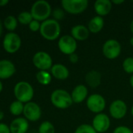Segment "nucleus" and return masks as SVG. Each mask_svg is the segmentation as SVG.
<instances>
[{"instance_id":"28","label":"nucleus","mask_w":133,"mask_h":133,"mask_svg":"<svg viewBox=\"0 0 133 133\" xmlns=\"http://www.w3.org/2000/svg\"><path fill=\"white\" fill-rule=\"evenodd\" d=\"M74 133H97L93 129L92 125L89 124H82L80 125L74 131Z\"/></svg>"},{"instance_id":"42","label":"nucleus","mask_w":133,"mask_h":133,"mask_svg":"<svg viewBox=\"0 0 133 133\" xmlns=\"http://www.w3.org/2000/svg\"><path fill=\"white\" fill-rule=\"evenodd\" d=\"M131 115H132V116L133 117V105L132 106V108H131Z\"/></svg>"},{"instance_id":"4","label":"nucleus","mask_w":133,"mask_h":133,"mask_svg":"<svg viewBox=\"0 0 133 133\" xmlns=\"http://www.w3.org/2000/svg\"><path fill=\"white\" fill-rule=\"evenodd\" d=\"M13 93L16 100L23 104L31 102L34 94L33 87L26 81L18 82L14 87Z\"/></svg>"},{"instance_id":"21","label":"nucleus","mask_w":133,"mask_h":133,"mask_svg":"<svg viewBox=\"0 0 133 133\" xmlns=\"http://www.w3.org/2000/svg\"><path fill=\"white\" fill-rule=\"evenodd\" d=\"M104 19L103 17L99 16H95L92 18L90 19V20L88 23L87 27L90 32V34H98L100 33L103 26H104Z\"/></svg>"},{"instance_id":"22","label":"nucleus","mask_w":133,"mask_h":133,"mask_svg":"<svg viewBox=\"0 0 133 133\" xmlns=\"http://www.w3.org/2000/svg\"><path fill=\"white\" fill-rule=\"evenodd\" d=\"M53 76L48 71H38L36 74V79L42 86H48L52 82Z\"/></svg>"},{"instance_id":"2","label":"nucleus","mask_w":133,"mask_h":133,"mask_svg":"<svg viewBox=\"0 0 133 133\" xmlns=\"http://www.w3.org/2000/svg\"><path fill=\"white\" fill-rule=\"evenodd\" d=\"M50 101L56 108L60 110L67 109L74 104L71 94L63 89L53 90L50 95Z\"/></svg>"},{"instance_id":"8","label":"nucleus","mask_w":133,"mask_h":133,"mask_svg":"<svg viewBox=\"0 0 133 133\" xmlns=\"http://www.w3.org/2000/svg\"><path fill=\"white\" fill-rule=\"evenodd\" d=\"M57 46L60 51L66 55H70L75 53L78 48V41L69 34L60 36L58 39Z\"/></svg>"},{"instance_id":"40","label":"nucleus","mask_w":133,"mask_h":133,"mask_svg":"<svg viewBox=\"0 0 133 133\" xmlns=\"http://www.w3.org/2000/svg\"><path fill=\"white\" fill-rule=\"evenodd\" d=\"M129 43H130V44H131V46H132L133 47V36L130 38V40H129Z\"/></svg>"},{"instance_id":"23","label":"nucleus","mask_w":133,"mask_h":133,"mask_svg":"<svg viewBox=\"0 0 133 133\" xmlns=\"http://www.w3.org/2000/svg\"><path fill=\"white\" fill-rule=\"evenodd\" d=\"M24 104L22 102L16 100L10 104L9 111L12 115L15 116H18L24 112Z\"/></svg>"},{"instance_id":"7","label":"nucleus","mask_w":133,"mask_h":133,"mask_svg":"<svg viewBox=\"0 0 133 133\" xmlns=\"http://www.w3.org/2000/svg\"><path fill=\"white\" fill-rule=\"evenodd\" d=\"M85 104L89 111L95 115L103 113L107 105L105 98L99 94H92L89 95Z\"/></svg>"},{"instance_id":"30","label":"nucleus","mask_w":133,"mask_h":133,"mask_svg":"<svg viewBox=\"0 0 133 133\" xmlns=\"http://www.w3.org/2000/svg\"><path fill=\"white\" fill-rule=\"evenodd\" d=\"M113 133H133L132 129L125 125H119L114 129Z\"/></svg>"},{"instance_id":"10","label":"nucleus","mask_w":133,"mask_h":133,"mask_svg":"<svg viewBox=\"0 0 133 133\" xmlns=\"http://www.w3.org/2000/svg\"><path fill=\"white\" fill-rule=\"evenodd\" d=\"M20 46L21 38L17 34L9 32L5 35L3 39V48L6 52L9 54L16 53L20 49Z\"/></svg>"},{"instance_id":"18","label":"nucleus","mask_w":133,"mask_h":133,"mask_svg":"<svg viewBox=\"0 0 133 133\" xmlns=\"http://www.w3.org/2000/svg\"><path fill=\"white\" fill-rule=\"evenodd\" d=\"M50 71V73L53 78L61 81L66 80L70 76V72L67 67L60 63L53 64Z\"/></svg>"},{"instance_id":"15","label":"nucleus","mask_w":133,"mask_h":133,"mask_svg":"<svg viewBox=\"0 0 133 133\" xmlns=\"http://www.w3.org/2000/svg\"><path fill=\"white\" fill-rule=\"evenodd\" d=\"M93 7L96 16L103 17L111 12L113 3L110 0H97L94 2Z\"/></svg>"},{"instance_id":"16","label":"nucleus","mask_w":133,"mask_h":133,"mask_svg":"<svg viewBox=\"0 0 133 133\" xmlns=\"http://www.w3.org/2000/svg\"><path fill=\"white\" fill-rule=\"evenodd\" d=\"M16 72L14 64L7 59L0 61V79H6L10 78Z\"/></svg>"},{"instance_id":"38","label":"nucleus","mask_w":133,"mask_h":133,"mask_svg":"<svg viewBox=\"0 0 133 133\" xmlns=\"http://www.w3.org/2000/svg\"><path fill=\"white\" fill-rule=\"evenodd\" d=\"M2 29H3L2 23V21H1V19H0V37H1V36H2Z\"/></svg>"},{"instance_id":"24","label":"nucleus","mask_w":133,"mask_h":133,"mask_svg":"<svg viewBox=\"0 0 133 133\" xmlns=\"http://www.w3.org/2000/svg\"><path fill=\"white\" fill-rule=\"evenodd\" d=\"M18 20L13 16H8L4 19V26L9 31H13L17 27Z\"/></svg>"},{"instance_id":"35","label":"nucleus","mask_w":133,"mask_h":133,"mask_svg":"<svg viewBox=\"0 0 133 133\" xmlns=\"http://www.w3.org/2000/svg\"><path fill=\"white\" fill-rule=\"evenodd\" d=\"M9 3L8 0H0V6H5Z\"/></svg>"},{"instance_id":"32","label":"nucleus","mask_w":133,"mask_h":133,"mask_svg":"<svg viewBox=\"0 0 133 133\" xmlns=\"http://www.w3.org/2000/svg\"><path fill=\"white\" fill-rule=\"evenodd\" d=\"M68 59L71 64H77L79 61V57L76 53H74L68 56Z\"/></svg>"},{"instance_id":"17","label":"nucleus","mask_w":133,"mask_h":133,"mask_svg":"<svg viewBox=\"0 0 133 133\" xmlns=\"http://www.w3.org/2000/svg\"><path fill=\"white\" fill-rule=\"evenodd\" d=\"M71 35L77 41H84L89 37L90 32L87 26L78 24L74 26L71 30Z\"/></svg>"},{"instance_id":"19","label":"nucleus","mask_w":133,"mask_h":133,"mask_svg":"<svg viewBox=\"0 0 133 133\" xmlns=\"http://www.w3.org/2000/svg\"><path fill=\"white\" fill-rule=\"evenodd\" d=\"M87 87L92 89H96L101 85L102 83V75L97 70H90L88 72L85 77Z\"/></svg>"},{"instance_id":"3","label":"nucleus","mask_w":133,"mask_h":133,"mask_svg":"<svg viewBox=\"0 0 133 133\" xmlns=\"http://www.w3.org/2000/svg\"><path fill=\"white\" fill-rule=\"evenodd\" d=\"M30 12L34 19L42 23L43 21L49 19L53 10L51 5L47 1L38 0L34 2Z\"/></svg>"},{"instance_id":"34","label":"nucleus","mask_w":133,"mask_h":133,"mask_svg":"<svg viewBox=\"0 0 133 133\" xmlns=\"http://www.w3.org/2000/svg\"><path fill=\"white\" fill-rule=\"evenodd\" d=\"M112 2V3H113V5H122V4H123L124 2H125V1L124 0H114V1H111Z\"/></svg>"},{"instance_id":"29","label":"nucleus","mask_w":133,"mask_h":133,"mask_svg":"<svg viewBox=\"0 0 133 133\" xmlns=\"http://www.w3.org/2000/svg\"><path fill=\"white\" fill-rule=\"evenodd\" d=\"M52 16H53V19L56 20V21H60L62 20L64 16H65V11L62 9V8H56L54 10H53L52 12Z\"/></svg>"},{"instance_id":"5","label":"nucleus","mask_w":133,"mask_h":133,"mask_svg":"<svg viewBox=\"0 0 133 133\" xmlns=\"http://www.w3.org/2000/svg\"><path fill=\"white\" fill-rule=\"evenodd\" d=\"M61 7L71 15H79L83 13L89 6L88 0H62Z\"/></svg>"},{"instance_id":"1","label":"nucleus","mask_w":133,"mask_h":133,"mask_svg":"<svg viewBox=\"0 0 133 133\" xmlns=\"http://www.w3.org/2000/svg\"><path fill=\"white\" fill-rule=\"evenodd\" d=\"M39 32L44 39L53 41L60 37L61 26L58 21L53 19H48L41 23Z\"/></svg>"},{"instance_id":"33","label":"nucleus","mask_w":133,"mask_h":133,"mask_svg":"<svg viewBox=\"0 0 133 133\" xmlns=\"http://www.w3.org/2000/svg\"><path fill=\"white\" fill-rule=\"evenodd\" d=\"M0 133H11L10 128L5 123H0Z\"/></svg>"},{"instance_id":"20","label":"nucleus","mask_w":133,"mask_h":133,"mask_svg":"<svg viewBox=\"0 0 133 133\" xmlns=\"http://www.w3.org/2000/svg\"><path fill=\"white\" fill-rule=\"evenodd\" d=\"M11 133H26L29 129V122L25 118H15L10 124Z\"/></svg>"},{"instance_id":"9","label":"nucleus","mask_w":133,"mask_h":133,"mask_svg":"<svg viewBox=\"0 0 133 133\" xmlns=\"http://www.w3.org/2000/svg\"><path fill=\"white\" fill-rule=\"evenodd\" d=\"M32 62L39 71H48L49 69H51L53 65L51 55L42 51H38L34 55Z\"/></svg>"},{"instance_id":"25","label":"nucleus","mask_w":133,"mask_h":133,"mask_svg":"<svg viewBox=\"0 0 133 133\" xmlns=\"http://www.w3.org/2000/svg\"><path fill=\"white\" fill-rule=\"evenodd\" d=\"M33 19H33V16H32L31 12H27V11L21 12L17 16L18 22L23 25H29L30 23Z\"/></svg>"},{"instance_id":"6","label":"nucleus","mask_w":133,"mask_h":133,"mask_svg":"<svg viewBox=\"0 0 133 133\" xmlns=\"http://www.w3.org/2000/svg\"><path fill=\"white\" fill-rule=\"evenodd\" d=\"M102 52L106 58L114 60L118 58L122 53V44L118 40L108 39L103 44Z\"/></svg>"},{"instance_id":"39","label":"nucleus","mask_w":133,"mask_h":133,"mask_svg":"<svg viewBox=\"0 0 133 133\" xmlns=\"http://www.w3.org/2000/svg\"><path fill=\"white\" fill-rule=\"evenodd\" d=\"M3 118H4V113L2 111H0V121H2Z\"/></svg>"},{"instance_id":"41","label":"nucleus","mask_w":133,"mask_h":133,"mask_svg":"<svg viewBox=\"0 0 133 133\" xmlns=\"http://www.w3.org/2000/svg\"><path fill=\"white\" fill-rule=\"evenodd\" d=\"M2 88H3V85H2V83L0 81V93L2 91Z\"/></svg>"},{"instance_id":"31","label":"nucleus","mask_w":133,"mask_h":133,"mask_svg":"<svg viewBox=\"0 0 133 133\" xmlns=\"http://www.w3.org/2000/svg\"><path fill=\"white\" fill-rule=\"evenodd\" d=\"M28 26H29V29L32 32L39 31L40 30V28H41V23H40V22L38 21V20H35V19H33L30 23V24Z\"/></svg>"},{"instance_id":"14","label":"nucleus","mask_w":133,"mask_h":133,"mask_svg":"<svg viewBox=\"0 0 133 133\" xmlns=\"http://www.w3.org/2000/svg\"><path fill=\"white\" fill-rule=\"evenodd\" d=\"M71 96L74 104H81L86 101L89 95L88 87L84 84H78L74 87L71 93Z\"/></svg>"},{"instance_id":"13","label":"nucleus","mask_w":133,"mask_h":133,"mask_svg":"<svg viewBox=\"0 0 133 133\" xmlns=\"http://www.w3.org/2000/svg\"><path fill=\"white\" fill-rule=\"evenodd\" d=\"M23 114L27 121L37 122L42 117V109L37 103L31 101L24 104Z\"/></svg>"},{"instance_id":"11","label":"nucleus","mask_w":133,"mask_h":133,"mask_svg":"<svg viewBox=\"0 0 133 133\" xmlns=\"http://www.w3.org/2000/svg\"><path fill=\"white\" fill-rule=\"evenodd\" d=\"M128 112L127 104L121 99H116L111 102L109 106L110 115L116 120L124 118Z\"/></svg>"},{"instance_id":"12","label":"nucleus","mask_w":133,"mask_h":133,"mask_svg":"<svg viewBox=\"0 0 133 133\" xmlns=\"http://www.w3.org/2000/svg\"><path fill=\"white\" fill-rule=\"evenodd\" d=\"M111 118L105 113L95 115L92 121V126L97 133H105L111 127Z\"/></svg>"},{"instance_id":"27","label":"nucleus","mask_w":133,"mask_h":133,"mask_svg":"<svg viewBox=\"0 0 133 133\" xmlns=\"http://www.w3.org/2000/svg\"><path fill=\"white\" fill-rule=\"evenodd\" d=\"M122 69L125 72L132 75L133 74V57H128L124 59L122 62Z\"/></svg>"},{"instance_id":"36","label":"nucleus","mask_w":133,"mask_h":133,"mask_svg":"<svg viewBox=\"0 0 133 133\" xmlns=\"http://www.w3.org/2000/svg\"><path fill=\"white\" fill-rule=\"evenodd\" d=\"M129 83H130V86L132 87V88L133 89V74L131 75L130 76V79H129Z\"/></svg>"},{"instance_id":"37","label":"nucleus","mask_w":133,"mask_h":133,"mask_svg":"<svg viewBox=\"0 0 133 133\" xmlns=\"http://www.w3.org/2000/svg\"><path fill=\"white\" fill-rule=\"evenodd\" d=\"M129 28H130V31H131V33L132 34V35H133V19L131 21V23H130Z\"/></svg>"},{"instance_id":"26","label":"nucleus","mask_w":133,"mask_h":133,"mask_svg":"<svg viewBox=\"0 0 133 133\" xmlns=\"http://www.w3.org/2000/svg\"><path fill=\"white\" fill-rule=\"evenodd\" d=\"M38 133H55V127L52 122L45 121L39 125Z\"/></svg>"}]
</instances>
